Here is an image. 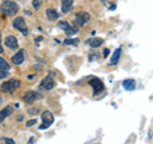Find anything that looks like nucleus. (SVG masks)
<instances>
[{
  "instance_id": "obj_1",
  "label": "nucleus",
  "mask_w": 153,
  "mask_h": 144,
  "mask_svg": "<svg viewBox=\"0 0 153 144\" xmlns=\"http://www.w3.org/2000/svg\"><path fill=\"white\" fill-rule=\"evenodd\" d=\"M0 9H1V12L4 14H7V16H14V14L18 12L19 7L16 1H13V0H5V1H3Z\"/></svg>"
},
{
  "instance_id": "obj_2",
  "label": "nucleus",
  "mask_w": 153,
  "mask_h": 144,
  "mask_svg": "<svg viewBox=\"0 0 153 144\" xmlns=\"http://www.w3.org/2000/svg\"><path fill=\"white\" fill-rule=\"evenodd\" d=\"M19 85H21V82H19L18 79H10L5 82V83L1 84V91L3 92H8V93H13L16 89L19 88Z\"/></svg>"
},
{
  "instance_id": "obj_3",
  "label": "nucleus",
  "mask_w": 153,
  "mask_h": 144,
  "mask_svg": "<svg viewBox=\"0 0 153 144\" xmlns=\"http://www.w3.org/2000/svg\"><path fill=\"white\" fill-rule=\"evenodd\" d=\"M42 122L40 125V129L41 130H45V129H49L52 122H54V115H52L51 111H49V110H46V111L42 112Z\"/></svg>"
},
{
  "instance_id": "obj_4",
  "label": "nucleus",
  "mask_w": 153,
  "mask_h": 144,
  "mask_svg": "<svg viewBox=\"0 0 153 144\" xmlns=\"http://www.w3.org/2000/svg\"><path fill=\"white\" fill-rule=\"evenodd\" d=\"M57 26H59L61 30L65 32V35H66V36H73V35H75V33L78 32V30H76L75 27H71L66 21H61V22H59V23H57Z\"/></svg>"
},
{
  "instance_id": "obj_5",
  "label": "nucleus",
  "mask_w": 153,
  "mask_h": 144,
  "mask_svg": "<svg viewBox=\"0 0 153 144\" xmlns=\"http://www.w3.org/2000/svg\"><path fill=\"white\" fill-rule=\"evenodd\" d=\"M13 26H14V28H17L18 31H21L23 35H27V33H28L27 26H26V21L22 17H17L16 19H14V21H13Z\"/></svg>"
},
{
  "instance_id": "obj_6",
  "label": "nucleus",
  "mask_w": 153,
  "mask_h": 144,
  "mask_svg": "<svg viewBox=\"0 0 153 144\" xmlns=\"http://www.w3.org/2000/svg\"><path fill=\"white\" fill-rule=\"evenodd\" d=\"M75 21L80 26H85L87 23L91 21V16L87 13V12H79L75 14Z\"/></svg>"
},
{
  "instance_id": "obj_7",
  "label": "nucleus",
  "mask_w": 153,
  "mask_h": 144,
  "mask_svg": "<svg viewBox=\"0 0 153 144\" xmlns=\"http://www.w3.org/2000/svg\"><path fill=\"white\" fill-rule=\"evenodd\" d=\"M54 87H55V82H54V79H52L50 75L45 76V78L42 79V82H41V88L42 89L50 91V89H52Z\"/></svg>"
},
{
  "instance_id": "obj_8",
  "label": "nucleus",
  "mask_w": 153,
  "mask_h": 144,
  "mask_svg": "<svg viewBox=\"0 0 153 144\" xmlns=\"http://www.w3.org/2000/svg\"><path fill=\"white\" fill-rule=\"evenodd\" d=\"M89 84L93 87V92H94V94H96V93L102 92V91L105 89V85H103V83H102V82L100 80V79H91Z\"/></svg>"
},
{
  "instance_id": "obj_9",
  "label": "nucleus",
  "mask_w": 153,
  "mask_h": 144,
  "mask_svg": "<svg viewBox=\"0 0 153 144\" xmlns=\"http://www.w3.org/2000/svg\"><path fill=\"white\" fill-rule=\"evenodd\" d=\"M12 61L14 65H21L23 61H25V50H19L16 55H13Z\"/></svg>"
},
{
  "instance_id": "obj_10",
  "label": "nucleus",
  "mask_w": 153,
  "mask_h": 144,
  "mask_svg": "<svg viewBox=\"0 0 153 144\" xmlns=\"http://www.w3.org/2000/svg\"><path fill=\"white\" fill-rule=\"evenodd\" d=\"M5 46H8L9 49H13V50L18 49V40H17V37H14V36L5 37Z\"/></svg>"
},
{
  "instance_id": "obj_11",
  "label": "nucleus",
  "mask_w": 153,
  "mask_h": 144,
  "mask_svg": "<svg viewBox=\"0 0 153 144\" xmlns=\"http://www.w3.org/2000/svg\"><path fill=\"white\" fill-rule=\"evenodd\" d=\"M13 114V106H5L1 111H0V122L4 121L8 116H10Z\"/></svg>"
},
{
  "instance_id": "obj_12",
  "label": "nucleus",
  "mask_w": 153,
  "mask_h": 144,
  "mask_svg": "<svg viewBox=\"0 0 153 144\" xmlns=\"http://www.w3.org/2000/svg\"><path fill=\"white\" fill-rule=\"evenodd\" d=\"M36 97H37V94H36L35 92H33V91H28V92H26V93H25V96H23V101H25L26 103L31 105V103L35 102Z\"/></svg>"
},
{
  "instance_id": "obj_13",
  "label": "nucleus",
  "mask_w": 153,
  "mask_h": 144,
  "mask_svg": "<svg viewBox=\"0 0 153 144\" xmlns=\"http://www.w3.org/2000/svg\"><path fill=\"white\" fill-rule=\"evenodd\" d=\"M123 87L125 91H134L137 87V84H135V80L134 79H125L123 82Z\"/></svg>"
},
{
  "instance_id": "obj_14",
  "label": "nucleus",
  "mask_w": 153,
  "mask_h": 144,
  "mask_svg": "<svg viewBox=\"0 0 153 144\" xmlns=\"http://www.w3.org/2000/svg\"><path fill=\"white\" fill-rule=\"evenodd\" d=\"M73 1L74 0H61V10H63V13L70 12L71 7H73Z\"/></svg>"
},
{
  "instance_id": "obj_15",
  "label": "nucleus",
  "mask_w": 153,
  "mask_h": 144,
  "mask_svg": "<svg viewBox=\"0 0 153 144\" xmlns=\"http://www.w3.org/2000/svg\"><path fill=\"white\" fill-rule=\"evenodd\" d=\"M120 55H121V47H119V49L115 50L114 55L111 57V60H110V65H116L119 59H120Z\"/></svg>"
},
{
  "instance_id": "obj_16",
  "label": "nucleus",
  "mask_w": 153,
  "mask_h": 144,
  "mask_svg": "<svg viewBox=\"0 0 153 144\" xmlns=\"http://www.w3.org/2000/svg\"><path fill=\"white\" fill-rule=\"evenodd\" d=\"M46 16H47V18L50 19V21H56L57 18H59V13H57L55 9H47L46 10Z\"/></svg>"
},
{
  "instance_id": "obj_17",
  "label": "nucleus",
  "mask_w": 153,
  "mask_h": 144,
  "mask_svg": "<svg viewBox=\"0 0 153 144\" xmlns=\"http://www.w3.org/2000/svg\"><path fill=\"white\" fill-rule=\"evenodd\" d=\"M87 42H88V45L91 47H98V46H101L103 44V40L102 38H89Z\"/></svg>"
},
{
  "instance_id": "obj_18",
  "label": "nucleus",
  "mask_w": 153,
  "mask_h": 144,
  "mask_svg": "<svg viewBox=\"0 0 153 144\" xmlns=\"http://www.w3.org/2000/svg\"><path fill=\"white\" fill-rule=\"evenodd\" d=\"M9 69H10L9 63L4 59V57H0V70H9Z\"/></svg>"
},
{
  "instance_id": "obj_19",
  "label": "nucleus",
  "mask_w": 153,
  "mask_h": 144,
  "mask_svg": "<svg viewBox=\"0 0 153 144\" xmlns=\"http://www.w3.org/2000/svg\"><path fill=\"white\" fill-rule=\"evenodd\" d=\"M64 44L65 45H74V46H76L79 44V40L78 38H66V40L64 41Z\"/></svg>"
},
{
  "instance_id": "obj_20",
  "label": "nucleus",
  "mask_w": 153,
  "mask_h": 144,
  "mask_svg": "<svg viewBox=\"0 0 153 144\" xmlns=\"http://www.w3.org/2000/svg\"><path fill=\"white\" fill-rule=\"evenodd\" d=\"M32 5H33V8H35L36 10H37V9L40 8V5H41V0H33V1H32Z\"/></svg>"
},
{
  "instance_id": "obj_21",
  "label": "nucleus",
  "mask_w": 153,
  "mask_h": 144,
  "mask_svg": "<svg viewBox=\"0 0 153 144\" xmlns=\"http://www.w3.org/2000/svg\"><path fill=\"white\" fill-rule=\"evenodd\" d=\"M7 76H8V71H5V70H0V80L4 79V78H7Z\"/></svg>"
},
{
  "instance_id": "obj_22",
  "label": "nucleus",
  "mask_w": 153,
  "mask_h": 144,
  "mask_svg": "<svg viewBox=\"0 0 153 144\" xmlns=\"http://www.w3.org/2000/svg\"><path fill=\"white\" fill-rule=\"evenodd\" d=\"M4 140H5V144H16L13 139H10V138H4Z\"/></svg>"
},
{
  "instance_id": "obj_23",
  "label": "nucleus",
  "mask_w": 153,
  "mask_h": 144,
  "mask_svg": "<svg viewBox=\"0 0 153 144\" xmlns=\"http://www.w3.org/2000/svg\"><path fill=\"white\" fill-rule=\"evenodd\" d=\"M35 122H37V120H35V119H33V120H30V121H28V122L26 124V126H32Z\"/></svg>"
},
{
  "instance_id": "obj_24",
  "label": "nucleus",
  "mask_w": 153,
  "mask_h": 144,
  "mask_svg": "<svg viewBox=\"0 0 153 144\" xmlns=\"http://www.w3.org/2000/svg\"><path fill=\"white\" fill-rule=\"evenodd\" d=\"M108 54H110V50H108V49H105V50H103V56L106 57Z\"/></svg>"
},
{
  "instance_id": "obj_25",
  "label": "nucleus",
  "mask_w": 153,
  "mask_h": 144,
  "mask_svg": "<svg viewBox=\"0 0 153 144\" xmlns=\"http://www.w3.org/2000/svg\"><path fill=\"white\" fill-rule=\"evenodd\" d=\"M30 114H31V115H35V114H37V108H36V110H30Z\"/></svg>"
},
{
  "instance_id": "obj_26",
  "label": "nucleus",
  "mask_w": 153,
  "mask_h": 144,
  "mask_svg": "<svg viewBox=\"0 0 153 144\" xmlns=\"http://www.w3.org/2000/svg\"><path fill=\"white\" fill-rule=\"evenodd\" d=\"M3 52V47H1V35H0V54Z\"/></svg>"
},
{
  "instance_id": "obj_27",
  "label": "nucleus",
  "mask_w": 153,
  "mask_h": 144,
  "mask_svg": "<svg viewBox=\"0 0 153 144\" xmlns=\"http://www.w3.org/2000/svg\"><path fill=\"white\" fill-rule=\"evenodd\" d=\"M33 142H35V138H30V142H28V144H33Z\"/></svg>"
},
{
  "instance_id": "obj_28",
  "label": "nucleus",
  "mask_w": 153,
  "mask_h": 144,
  "mask_svg": "<svg viewBox=\"0 0 153 144\" xmlns=\"http://www.w3.org/2000/svg\"><path fill=\"white\" fill-rule=\"evenodd\" d=\"M40 41H42V37H41V36L36 38V42H40Z\"/></svg>"
},
{
  "instance_id": "obj_29",
  "label": "nucleus",
  "mask_w": 153,
  "mask_h": 144,
  "mask_svg": "<svg viewBox=\"0 0 153 144\" xmlns=\"http://www.w3.org/2000/svg\"><path fill=\"white\" fill-rule=\"evenodd\" d=\"M1 101H3V99H1V97H0V105H1Z\"/></svg>"
}]
</instances>
